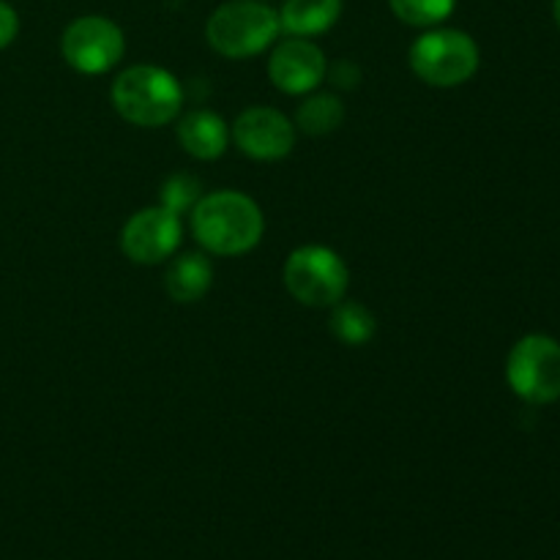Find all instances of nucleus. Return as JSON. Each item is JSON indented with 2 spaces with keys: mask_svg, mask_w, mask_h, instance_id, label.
<instances>
[{
  "mask_svg": "<svg viewBox=\"0 0 560 560\" xmlns=\"http://www.w3.org/2000/svg\"><path fill=\"white\" fill-rule=\"evenodd\" d=\"M191 230L208 252L235 257L260 244L266 222L260 206L252 197L222 189L197 200L191 208Z\"/></svg>",
  "mask_w": 560,
  "mask_h": 560,
  "instance_id": "nucleus-1",
  "label": "nucleus"
},
{
  "mask_svg": "<svg viewBox=\"0 0 560 560\" xmlns=\"http://www.w3.org/2000/svg\"><path fill=\"white\" fill-rule=\"evenodd\" d=\"M113 104L120 118L129 124L156 129L180 113L184 91L167 69L131 66L113 82Z\"/></svg>",
  "mask_w": 560,
  "mask_h": 560,
  "instance_id": "nucleus-2",
  "label": "nucleus"
},
{
  "mask_svg": "<svg viewBox=\"0 0 560 560\" xmlns=\"http://www.w3.org/2000/svg\"><path fill=\"white\" fill-rule=\"evenodd\" d=\"M282 31L279 14L260 0H230L222 3L206 25V38L224 58H252L271 47Z\"/></svg>",
  "mask_w": 560,
  "mask_h": 560,
  "instance_id": "nucleus-3",
  "label": "nucleus"
},
{
  "mask_svg": "<svg viewBox=\"0 0 560 560\" xmlns=\"http://www.w3.org/2000/svg\"><path fill=\"white\" fill-rule=\"evenodd\" d=\"M410 69L427 85L457 88L479 69V47L468 33L454 27L430 31L410 47Z\"/></svg>",
  "mask_w": 560,
  "mask_h": 560,
  "instance_id": "nucleus-4",
  "label": "nucleus"
},
{
  "mask_svg": "<svg viewBox=\"0 0 560 560\" xmlns=\"http://www.w3.org/2000/svg\"><path fill=\"white\" fill-rule=\"evenodd\" d=\"M506 381L520 399L550 405L560 399V342L547 334H528L512 348Z\"/></svg>",
  "mask_w": 560,
  "mask_h": 560,
  "instance_id": "nucleus-5",
  "label": "nucleus"
},
{
  "mask_svg": "<svg viewBox=\"0 0 560 560\" xmlns=\"http://www.w3.org/2000/svg\"><path fill=\"white\" fill-rule=\"evenodd\" d=\"M284 284L301 304L334 306L348 290V266L328 246H301L284 262Z\"/></svg>",
  "mask_w": 560,
  "mask_h": 560,
  "instance_id": "nucleus-6",
  "label": "nucleus"
},
{
  "mask_svg": "<svg viewBox=\"0 0 560 560\" xmlns=\"http://www.w3.org/2000/svg\"><path fill=\"white\" fill-rule=\"evenodd\" d=\"M124 31L107 16H80L71 22L60 38L66 63L80 74H104L124 58Z\"/></svg>",
  "mask_w": 560,
  "mask_h": 560,
  "instance_id": "nucleus-7",
  "label": "nucleus"
},
{
  "mask_svg": "<svg viewBox=\"0 0 560 560\" xmlns=\"http://www.w3.org/2000/svg\"><path fill=\"white\" fill-rule=\"evenodd\" d=\"M178 244L180 219L178 213L167 211L164 206L137 211L120 233V249L140 266H156V262L167 260L178 249Z\"/></svg>",
  "mask_w": 560,
  "mask_h": 560,
  "instance_id": "nucleus-8",
  "label": "nucleus"
},
{
  "mask_svg": "<svg viewBox=\"0 0 560 560\" xmlns=\"http://www.w3.org/2000/svg\"><path fill=\"white\" fill-rule=\"evenodd\" d=\"M235 145L241 153L260 162L284 159L295 145V126L279 109L249 107L235 118Z\"/></svg>",
  "mask_w": 560,
  "mask_h": 560,
  "instance_id": "nucleus-9",
  "label": "nucleus"
},
{
  "mask_svg": "<svg viewBox=\"0 0 560 560\" xmlns=\"http://www.w3.org/2000/svg\"><path fill=\"white\" fill-rule=\"evenodd\" d=\"M323 74H326V55L317 44L306 42V38H288V42L277 44L268 60V77L279 91L290 93H310L320 85Z\"/></svg>",
  "mask_w": 560,
  "mask_h": 560,
  "instance_id": "nucleus-10",
  "label": "nucleus"
},
{
  "mask_svg": "<svg viewBox=\"0 0 560 560\" xmlns=\"http://www.w3.org/2000/svg\"><path fill=\"white\" fill-rule=\"evenodd\" d=\"M178 142L189 156L211 162L228 151L230 129L211 109H195L178 124Z\"/></svg>",
  "mask_w": 560,
  "mask_h": 560,
  "instance_id": "nucleus-11",
  "label": "nucleus"
},
{
  "mask_svg": "<svg viewBox=\"0 0 560 560\" xmlns=\"http://www.w3.org/2000/svg\"><path fill=\"white\" fill-rule=\"evenodd\" d=\"M342 0H288L279 14V25L290 36L310 38L326 33L339 20Z\"/></svg>",
  "mask_w": 560,
  "mask_h": 560,
  "instance_id": "nucleus-12",
  "label": "nucleus"
},
{
  "mask_svg": "<svg viewBox=\"0 0 560 560\" xmlns=\"http://www.w3.org/2000/svg\"><path fill=\"white\" fill-rule=\"evenodd\" d=\"M167 293L173 295L178 304H191V301L202 299L211 288L213 268L208 262L206 255L200 252H189V255H180L170 262L167 268Z\"/></svg>",
  "mask_w": 560,
  "mask_h": 560,
  "instance_id": "nucleus-13",
  "label": "nucleus"
},
{
  "mask_svg": "<svg viewBox=\"0 0 560 560\" xmlns=\"http://www.w3.org/2000/svg\"><path fill=\"white\" fill-rule=\"evenodd\" d=\"M345 118V107L337 96L331 93H317V96L306 98L304 104L295 113V126H299L304 135L320 137L331 135Z\"/></svg>",
  "mask_w": 560,
  "mask_h": 560,
  "instance_id": "nucleus-14",
  "label": "nucleus"
},
{
  "mask_svg": "<svg viewBox=\"0 0 560 560\" xmlns=\"http://www.w3.org/2000/svg\"><path fill=\"white\" fill-rule=\"evenodd\" d=\"M334 306L337 310L331 315V331L339 342L359 348V345H366L375 337V317H372L370 310H364L361 304H353V301H345V304L339 301Z\"/></svg>",
  "mask_w": 560,
  "mask_h": 560,
  "instance_id": "nucleus-15",
  "label": "nucleus"
},
{
  "mask_svg": "<svg viewBox=\"0 0 560 560\" xmlns=\"http://www.w3.org/2000/svg\"><path fill=\"white\" fill-rule=\"evenodd\" d=\"M399 22L413 27H432L446 20L457 0H388Z\"/></svg>",
  "mask_w": 560,
  "mask_h": 560,
  "instance_id": "nucleus-16",
  "label": "nucleus"
},
{
  "mask_svg": "<svg viewBox=\"0 0 560 560\" xmlns=\"http://www.w3.org/2000/svg\"><path fill=\"white\" fill-rule=\"evenodd\" d=\"M197 200H200V180L189 178V175H173L162 186V206L167 211L184 213L195 208Z\"/></svg>",
  "mask_w": 560,
  "mask_h": 560,
  "instance_id": "nucleus-17",
  "label": "nucleus"
},
{
  "mask_svg": "<svg viewBox=\"0 0 560 560\" xmlns=\"http://www.w3.org/2000/svg\"><path fill=\"white\" fill-rule=\"evenodd\" d=\"M20 33V16L5 0H0V49L9 47Z\"/></svg>",
  "mask_w": 560,
  "mask_h": 560,
  "instance_id": "nucleus-18",
  "label": "nucleus"
},
{
  "mask_svg": "<svg viewBox=\"0 0 560 560\" xmlns=\"http://www.w3.org/2000/svg\"><path fill=\"white\" fill-rule=\"evenodd\" d=\"M552 14H556V22H558V27H560V0H556V3H552Z\"/></svg>",
  "mask_w": 560,
  "mask_h": 560,
  "instance_id": "nucleus-19",
  "label": "nucleus"
}]
</instances>
